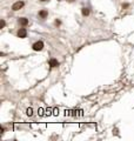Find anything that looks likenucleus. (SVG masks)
Masks as SVG:
<instances>
[{"mask_svg":"<svg viewBox=\"0 0 134 141\" xmlns=\"http://www.w3.org/2000/svg\"><path fill=\"white\" fill-rule=\"evenodd\" d=\"M42 48H44V42L42 41H38L33 45V50L34 51H41Z\"/></svg>","mask_w":134,"mask_h":141,"instance_id":"f257e3e1","label":"nucleus"},{"mask_svg":"<svg viewBox=\"0 0 134 141\" xmlns=\"http://www.w3.org/2000/svg\"><path fill=\"white\" fill-rule=\"evenodd\" d=\"M24 7V3L23 1H18V3H16V4L12 6V10L13 11H18V10H20V8Z\"/></svg>","mask_w":134,"mask_h":141,"instance_id":"f03ea898","label":"nucleus"},{"mask_svg":"<svg viewBox=\"0 0 134 141\" xmlns=\"http://www.w3.org/2000/svg\"><path fill=\"white\" fill-rule=\"evenodd\" d=\"M26 34H27V32L25 28H21V30H19V32H18V37H19V38H26Z\"/></svg>","mask_w":134,"mask_h":141,"instance_id":"7ed1b4c3","label":"nucleus"},{"mask_svg":"<svg viewBox=\"0 0 134 141\" xmlns=\"http://www.w3.org/2000/svg\"><path fill=\"white\" fill-rule=\"evenodd\" d=\"M48 64H50L51 67H57V66L59 65V62H58V60H55V59H51Z\"/></svg>","mask_w":134,"mask_h":141,"instance_id":"20e7f679","label":"nucleus"},{"mask_svg":"<svg viewBox=\"0 0 134 141\" xmlns=\"http://www.w3.org/2000/svg\"><path fill=\"white\" fill-rule=\"evenodd\" d=\"M19 21H20V24H21L23 26H26L27 24H28V20H27L26 18H21V19H20Z\"/></svg>","mask_w":134,"mask_h":141,"instance_id":"39448f33","label":"nucleus"},{"mask_svg":"<svg viewBox=\"0 0 134 141\" xmlns=\"http://www.w3.org/2000/svg\"><path fill=\"white\" fill-rule=\"evenodd\" d=\"M47 14H48V13H47V11H40V12H39V15H40L41 18H46Z\"/></svg>","mask_w":134,"mask_h":141,"instance_id":"423d86ee","label":"nucleus"},{"mask_svg":"<svg viewBox=\"0 0 134 141\" xmlns=\"http://www.w3.org/2000/svg\"><path fill=\"white\" fill-rule=\"evenodd\" d=\"M82 14L86 17V15H88L89 14V10L88 8H82Z\"/></svg>","mask_w":134,"mask_h":141,"instance_id":"0eeeda50","label":"nucleus"},{"mask_svg":"<svg viewBox=\"0 0 134 141\" xmlns=\"http://www.w3.org/2000/svg\"><path fill=\"white\" fill-rule=\"evenodd\" d=\"M5 26V21H1V23H0V27H1V28H3V27Z\"/></svg>","mask_w":134,"mask_h":141,"instance_id":"6e6552de","label":"nucleus"},{"mask_svg":"<svg viewBox=\"0 0 134 141\" xmlns=\"http://www.w3.org/2000/svg\"><path fill=\"white\" fill-rule=\"evenodd\" d=\"M27 114H28V115H32V114H33V113H32V109H28V111H27Z\"/></svg>","mask_w":134,"mask_h":141,"instance_id":"1a4fd4ad","label":"nucleus"},{"mask_svg":"<svg viewBox=\"0 0 134 141\" xmlns=\"http://www.w3.org/2000/svg\"><path fill=\"white\" fill-rule=\"evenodd\" d=\"M40 1H42V3H45V1H48V0H40Z\"/></svg>","mask_w":134,"mask_h":141,"instance_id":"9d476101","label":"nucleus"},{"mask_svg":"<svg viewBox=\"0 0 134 141\" xmlns=\"http://www.w3.org/2000/svg\"><path fill=\"white\" fill-rule=\"evenodd\" d=\"M68 1H69V3H72V1H73V0H68Z\"/></svg>","mask_w":134,"mask_h":141,"instance_id":"9b49d317","label":"nucleus"}]
</instances>
